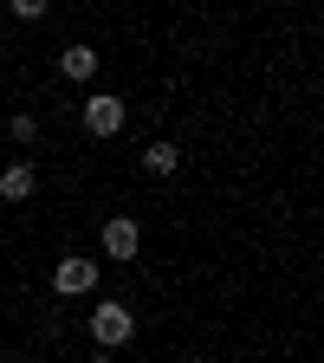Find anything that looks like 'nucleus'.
Returning a JSON list of instances; mask_svg holds the SVG:
<instances>
[{
    "mask_svg": "<svg viewBox=\"0 0 324 363\" xmlns=\"http://www.w3.org/2000/svg\"><path fill=\"white\" fill-rule=\"evenodd\" d=\"M130 337H136V311L123 298H98L91 305V344L98 350H123Z\"/></svg>",
    "mask_w": 324,
    "mask_h": 363,
    "instance_id": "f257e3e1",
    "label": "nucleus"
},
{
    "mask_svg": "<svg viewBox=\"0 0 324 363\" xmlns=\"http://www.w3.org/2000/svg\"><path fill=\"white\" fill-rule=\"evenodd\" d=\"M52 292H59V298H84V292H98V259H78V253L59 259V266H52Z\"/></svg>",
    "mask_w": 324,
    "mask_h": 363,
    "instance_id": "f03ea898",
    "label": "nucleus"
},
{
    "mask_svg": "<svg viewBox=\"0 0 324 363\" xmlns=\"http://www.w3.org/2000/svg\"><path fill=\"white\" fill-rule=\"evenodd\" d=\"M123 98H117V91H91V98H84V130L91 136H117L123 130Z\"/></svg>",
    "mask_w": 324,
    "mask_h": 363,
    "instance_id": "7ed1b4c3",
    "label": "nucleus"
},
{
    "mask_svg": "<svg viewBox=\"0 0 324 363\" xmlns=\"http://www.w3.org/2000/svg\"><path fill=\"white\" fill-rule=\"evenodd\" d=\"M136 247H143V227H136L130 214H111L104 220V253L111 259H136Z\"/></svg>",
    "mask_w": 324,
    "mask_h": 363,
    "instance_id": "20e7f679",
    "label": "nucleus"
},
{
    "mask_svg": "<svg viewBox=\"0 0 324 363\" xmlns=\"http://www.w3.org/2000/svg\"><path fill=\"white\" fill-rule=\"evenodd\" d=\"M33 189H39L33 162H7V169H0V201H33Z\"/></svg>",
    "mask_w": 324,
    "mask_h": 363,
    "instance_id": "39448f33",
    "label": "nucleus"
},
{
    "mask_svg": "<svg viewBox=\"0 0 324 363\" xmlns=\"http://www.w3.org/2000/svg\"><path fill=\"white\" fill-rule=\"evenodd\" d=\"M59 78H72V84L98 78V52H91V45H65L59 52Z\"/></svg>",
    "mask_w": 324,
    "mask_h": 363,
    "instance_id": "423d86ee",
    "label": "nucleus"
},
{
    "mask_svg": "<svg viewBox=\"0 0 324 363\" xmlns=\"http://www.w3.org/2000/svg\"><path fill=\"white\" fill-rule=\"evenodd\" d=\"M143 169H150V175H175V169H181V150L169 143V136H156V143L143 150Z\"/></svg>",
    "mask_w": 324,
    "mask_h": 363,
    "instance_id": "0eeeda50",
    "label": "nucleus"
},
{
    "mask_svg": "<svg viewBox=\"0 0 324 363\" xmlns=\"http://www.w3.org/2000/svg\"><path fill=\"white\" fill-rule=\"evenodd\" d=\"M45 7H52V0H7L13 20H45Z\"/></svg>",
    "mask_w": 324,
    "mask_h": 363,
    "instance_id": "6e6552de",
    "label": "nucleus"
},
{
    "mask_svg": "<svg viewBox=\"0 0 324 363\" xmlns=\"http://www.w3.org/2000/svg\"><path fill=\"white\" fill-rule=\"evenodd\" d=\"M7 130H13V143H33V136H39V117H33V111H20Z\"/></svg>",
    "mask_w": 324,
    "mask_h": 363,
    "instance_id": "1a4fd4ad",
    "label": "nucleus"
},
{
    "mask_svg": "<svg viewBox=\"0 0 324 363\" xmlns=\"http://www.w3.org/2000/svg\"><path fill=\"white\" fill-rule=\"evenodd\" d=\"M84 363H111V350H91V357H84Z\"/></svg>",
    "mask_w": 324,
    "mask_h": 363,
    "instance_id": "9d476101",
    "label": "nucleus"
}]
</instances>
